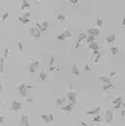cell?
<instances>
[{"label": "cell", "mask_w": 125, "mask_h": 126, "mask_svg": "<svg viewBox=\"0 0 125 126\" xmlns=\"http://www.w3.org/2000/svg\"><path fill=\"white\" fill-rule=\"evenodd\" d=\"M40 118L43 122H45L46 125H49V123H53L54 122V115H53V112H49V114H40Z\"/></svg>", "instance_id": "cell-10"}, {"label": "cell", "mask_w": 125, "mask_h": 126, "mask_svg": "<svg viewBox=\"0 0 125 126\" xmlns=\"http://www.w3.org/2000/svg\"><path fill=\"white\" fill-rule=\"evenodd\" d=\"M54 103H56V106H59V108H60L62 105H65V103H66V98H65V95H60V97H57V98L54 100Z\"/></svg>", "instance_id": "cell-20"}, {"label": "cell", "mask_w": 125, "mask_h": 126, "mask_svg": "<svg viewBox=\"0 0 125 126\" xmlns=\"http://www.w3.org/2000/svg\"><path fill=\"white\" fill-rule=\"evenodd\" d=\"M17 92H19V95L23 97V98H26L29 95V92H28V85H25V83H19L17 85Z\"/></svg>", "instance_id": "cell-5"}, {"label": "cell", "mask_w": 125, "mask_h": 126, "mask_svg": "<svg viewBox=\"0 0 125 126\" xmlns=\"http://www.w3.org/2000/svg\"><path fill=\"white\" fill-rule=\"evenodd\" d=\"M29 35L33 37V39H36V40H39V39H42V32H40V29L36 26H29Z\"/></svg>", "instance_id": "cell-6"}, {"label": "cell", "mask_w": 125, "mask_h": 126, "mask_svg": "<svg viewBox=\"0 0 125 126\" xmlns=\"http://www.w3.org/2000/svg\"><path fill=\"white\" fill-rule=\"evenodd\" d=\"M36 26L39 28V29H40V32L43 34V32H46V31H48V28H49V23H48L46 20H43V22H37V23H36Z\"/></svg>", "instance_id": "cell-9"}, {"label": "cell", "mask_w": 125, "mask_h": 126, "mask_svg": "<svg viewBox=\"0 0 125 126\" xmlns=\"http://www.w3.org/2000/svg\"><path fill=\"white\" fill-rule=\"evenodd\" d=\"M5 123V115H0V126Z\"/></svg>", "instance_id": "cell-40"}, {"label": "cell", "mask_w": 125, "mask_h": 126, "mask_svg": "<svg viewBox=\"0 0 125 126\" xmlns=\"http://www.w3.org/2000/svg\"><path fill=\"white\" fill-rule=\"evenodd\" d=\"M17 126H29V114H22Z\"/></svg>", "instance_id": "cell-8"}, {"label": "cell", "mask_w": 125, "mask_h": 126, "mask_svg": "<svg viewBox=\"0 0 125 126\" xmlns=\"http://www.w3.org/2000/svg\"><path fill=\"white\" fill-rule=\"evenodd\" d=\"M114 42H116V34H107V37H105V43L114 45Z\"/></svg>", "instance_id": "cell-18"}, {"label": "cell", "mask_w": 125, "mask_h": 126, "mask_svg": "<svg viewBox=\"0 0 125 126\" xmlns=\"http://www.w3.org/2000/svg\"><path fill=\"white\" fill-rule=\"evenodd\" d=\"M99 48V45L96 42H93V43H90V45H86V49H90V51H93V49H97Z\"/></svg>", "instance_id": "cell-27"}, {"label": "cell", "mask_w": 125, "mask_h": 126, "mask_svg": "<svg viewBox=\"0 0 125 126\" xmlns=\"http://www.w3.org/2000/svg\"><path fill=\"white\" fill-rule=\"evenodd\" d=\"M101 112H102V109H101V108L97 106V108H91V109H86V111H85V114H86V115H91V117H94V115H97V114H101Z\"/></svg>", "instance_id": "cell-12"}, {"label": "cell", "mask_w": 125, "mask_h": 126, "mask_svg": "<svg viewBox=\"0 0 125 126\" xmlns=\"http://www.w3.org/2000/svg\"><path fill=\"white\" fill-rule=\"evenodd\" d=\"M86 34L88 35H94V37H97L99 34H101V28H88V31H86Z\"/></svg>", "instance_id": "cell-16"}, {"label": "cell", "mask_w": 125, "mask_h": 126, "mask_svg": "<svg viewBox=\"0 0 125 126\" xmlns=\"http://www.w3.org/2000/svg\"><path fill=\"white\" fill-rule=\"evenodd\" d=\"M65 98H66V103H70V105H73V106L77 105V92L74 91V88H68V89H66Z\"/></svg>", "instance_id": "cell-1"}, {"label": "cell", "mask_w": 125, "mask_h": 126, "mask_svg": "<svg viewBox=\"0 0 125 126\" xmlns=\"http://www.w3.org/2000/svg\"><path fill=\"white\" fill-rule=\"evenodd\" d=\"M40 65H42L40 60H31V63L28 65V72L34 77L36 74H39V71H40Z\"/></svg>", "instance_id": "cell-2"}, {"label": "cell", "mask_w": 125, "mask_h": 126, "mask_svg": "<svg viewBox=\"0 0 125 126\" xmlns=\"http://www.w3.org/2000/svg\"><path fill=\"white\" fill-rule=\"evenodd\" d=\"M85 71H91V65H85Z\"/></svg>", "instance_id": "cell-42"}, {"label": "cell", "mask_w": 125, "mask_h": 126, "mask_svg": "<svg viewBox=\"0 0 125 126\" xmlns=\"http://www.w3.org/2000/svg\"><path fill=\"white\" fill-rule=\"evenodd\" d=\"M31 20V14H29V11H25L22 16H19V22H20L22 25H28Z\"/></svg>", "instance_id": "cell-7"}, {"label": "cell", "mask_w": 125, "mask_h": 126, "mask_svg": "<svg viewBox=\"0 0 125 126\" xmlns=\"http://www.w3.org/2000/svg\"><path fill=\"white\" fill-rule=\"evenodd\" d=\"M56 39H57V40H60V42H63V40H65V37H63V34L60 32V34H57V35H56Z\"/></svg>", "instance_id": "cell-34"}, {"label": "cell", "mask_w": 125, "mask_h": 126, "mask_svg": "<svg viewBox=\"0 0 125 126\" xmlns=\"http://www.w3.org/2000/svg\"><path fill=\"white\" fill-rule=\"evenodd\" d=\"M122 109H125V100L122 102Z\"/></svg>", "instance_id": "cell-45"}, {"label": "cell", "mask_w": 125, "mask_h": 126, "mask_svg": "<svg viewBox=\"0 0 125 126\" xmlns=\"http://www.w3.org/2000/svg\"><path fill=\"white\" fill-rule=\"evenodd\" d=\"M102 25H104V18L102 17H97L96 18V28H102Z\"/></svg>", "instance_id": "cell-28"}, {"label": "cell", "mask_w": 125, "mask_h": 126, "mask_svg": "<svg viewBox=\"0 0 125 126\" xmlns=\"http://www.w3.org/2000/svg\"><path fill=\"white\" fill-rule=\"evenodd\" d=\"M119 51H121V48H119V46H116V45H110V55H111V57H116V55L119 54Z\"/></svg>", "instance_id": "cell-15"}, {"label": "cell", "mask_w": 125, "mask_h": 126, "mask_svg": "<svg viewBox=\"0 0 125 126\" xmlns=\"http://www.w3.org/2000/svg\"><path fill=\"white\" fill-rule=\"evenodd\" d=\"M40 2H43V0H36V3H40Z\"/></svg>", "instance_id": "cell-46"}, {"label": "cell", "mask_w": 125, "mask_h": 126, "mask_svg": "<svg viewBox=\"0 0 125 126\" xmlns=\"http://www.w3.org/2000/svg\"><path fill=\"white\" fill-rule=\"evenodd\" d=\"M93 123H96V125H102L104 123V112H101V114H97L93 117Z\"/></svg>", "instance_id": "cell-17"}, {"label": "cell", "mask_w": 125, "mask_h": 126, "mask_svg": "<svg viewBox=\"0 0 125 126\" xmlns=\"http://www.w3.org/2000/svg\"><path fill=\"white\" fill-rule=\"evenodd\" d=\"M71 72H73V75H79V74H80V71H79L77 65H73V68H71Z\"/></svg>", "instance_id": "cell-29"}, {"label": "cell", "mask_w": 125, "mask_h": 126, "mask_svg": "<svg viewBox=\"0 0 125 126\" xmlns=\"http://www.w3.org/2000/svg\"><path fill=\"white\" fill-rule=\"evenodd\" d=\"M65 2H68V3H70V5H73V6H77L79 0H65Z\"/></svg>", "instance_id": "cell-33"}, {"label": "cell", "mask_w": 125, "mask_h": 126, "mask_svg": "<svg viewBox=\"0 0 125 126\" xmlns=\"http://www.w3.org/2000/svg\"><path fill=\"white\" fill-rule=\"evenodd\" d=\"M93 42H96V37H94V35H86V39H85V46L90 45V43H93Z\"/></svg>", "instance_id": "cell-25"}, {"label": "cell", "mask_w": 125, "mask_h": 126, "mask_svg": "<svg viewBox=\"0 0 125 126\" xmlns=\"http://www.w3.org/2000/svg\"><path fill=\"white\" fill-rule=\"evenodd\" d=\"M111 89H114V83H113V81H111V83H108V85H104V86H102V92L105 94V95H108Z\"/></svg>", "instance_id": "cell-13"}, {"label": "cell", "mask_w": 125, "mask_h": 126, "mask_svg": "<svg viewBox=\"0 0 125 126\" xmlns=\"http://www.w3.org/2000/svg\"><path fill=\"white\" fill-rule=\"evenodd\" d=\"M122 88H124V89H125V85H124V86H122Z\"/></svg>", "instance_id": "cell-48"}, {"label": "cell", "mask_w": 125, "mask_h": 126, "mask_svg": "<svg viewBox=\"0 0 125 126\" xmlns=\"http://www.w3.org/2000/svg\"><path fill=\"white\" fill-rule=\"evenodd\" d=\"M102 57H104V55H93V63H97Z\"/></svg>", "instance_id": "cell-32"}, {"label": "cell", "mask_w": 125, "mask_h": 126, "mask_svg": "<svg viewBox=\"0 0 125 126\" xmlns=\"http://www.w3.org/2000/svg\"><path fill=\"white\" fill-rule=\"evenodd\" d=\"M39 79H40L42 81H46V80H48V74H46L45 71H39Z\"/></svg>", "instance_id": "cell-26"}, {"label": "cell", "mask_w": 125, "mask_h": 126, "mask_svg": "<svg viewBox=\"0 0 125 126\" xmlns=\"http://www.w3.org/2000/svg\"><path fill=\"white\" fill-rule=\"evenodd\" d=\"M9 16H11V12H9V11H5L3 14L0 16V22H6V20L9 18Z\"/></svg>", "instance_id": "cell-24"}, {"label": "cell", "mask_w": 125, "mask_h": 126, "mask_svg": "<svg viewBox=\"0 0 125 126\" xmlns=\"http://www.w3.org/2000/svg\"><path fill=\"white\" fill-rule=\"evenodd\" d=\"M121 25H122V28H125V17L122 18V22H121Z\"/></svg>", "instance_id": "cell-43"}, {"label": "cell", "mask_w": 125, "mask_h": 126, "mask_svg": "<svg viewBox=\"0 0 125 126\" xmlns=\"http://www.w3.org/2000/svg\"><path fill=\"white\" fill-rule=\"evenodd\" d=\"M62 34H63L65 40H66V39H70V37L73 35V29H71V28H65L63 31H62Z\"/></svg>", "instance_id": "cell-22"}, {"label": "cell", "mask_w": 125, "mask_h": 126, "mask_svg": "<svg viewBox=\"0 0 125 126\" xmlns=\"http://www.w3.org/2000/svg\"><path fill=\"white\" fill-rule=\"evenodd\" d=\"M2 106H5V103H3V100H0V108H2Z\"/></svg>", "instance_id": "cell-44"}, {"label": "cell", "mask_w": 125, "mask_h": 126, "mask_svg": "<svg viewBox=\"0 0 125 126\" xmlns=\"http://www.w3.org/2000/svg\"><path fill=\"white\" fill-rule=\"evenodd\" d=\"M34 89H36V86H34V85H28V92H33Z\"/></svg>", "instance_id": "cell-37"}, {"label": "cell", "mask_w": 125, "mask_h": 126, "mask_svg": "<svg viewBox=\"0 0 125 126\" xmlns=\"http://www.w3.org/2000/svg\"><path fill=\"white\" fill-rule=\"evenodd\" d=\"M2 59H3V55H0V62H2Z\"/></svg>", "instance_id": "cell-47"}, {"label": "cell", "mask_w": 125, "mask_h": 126, "mask_svg": "<svg viewBox=\"0 0 125 126\" xmlns=\"http://www.w3.org/2000/svg\"><path fill=\"white\" fill-rule=\"evenodd\" d=\"M3 57H5V60L11 57V52H9V48H5V49H3Z\"/></svg>", "instance_id": "cell-30"}, {"label": "cell", "mask_w": 125, "mask_h": 126, "mask_svg": "<svg viewBox=\"0 0 125 126\" xmlns=\"http://www.w3.org/2000/svg\"><path fill=\"white\" fill-rule=\"evenodd\" d=\"M114 114H116V111L114 109H107L104 112V123H107V125H111L114 120Z\"/></svg>", "instance_id": "cell-3"}, {"label": "cell", "mask_w": 125, "mask_h": 126, "mask_svg": "<svg viewBox=\"0 0 125 126\" xmlns=\"http://www.w3.org/2000/svg\"><path fill=\"white\" fill-rule=\"evenodd\" d=\"M73 108H74V106L70 105V103H65V105L60 106V109H62V112H63V114H70V112L73 111Z\"/></svg>", "instance_id": "cell-14"}, {"label": "cell", "mask_w": 125, "mask_h": 126, "mask_svg": "<svg viewBox=\"0 0 125 126\" xmlns=\"http://www.w3.org/2000/svg\"><path fill=\"white\" fill-rule=\"evenodd\" d=\"M56 22H59V23H63L65 20H66V16L65 14H56Z\"/></svg>", "instance_id": "cell-23"}, {"label": "cell", "mask_w": 125, "mask_h": 126, "mask_svg": "<svg viewBox=\"0 0 125 126\" xmlns=\"http://www.w3.org/2000/svg\"><path fill=\"white\" fill-rule=\"evenodd\" d=\"M124 17H125V16H124Z\"/></svg>", "instance_id": "cell-49"}, {"label": "cell", "mask_w": 125, "mask_h": 126, "mask_svg": "<svg viewBox=\"0 0 125 126\" xmlns=\"http://www.w3.org/2000/svg\"><path fill=\"white\" fill-rule=\"evenodd\" d=\"M26 102H28V103H33V102H34V98L31 97V95H28V97H26Z\"/></svg>", "instance_id": "cell-39"}, {"label": "cell", "mask_w": 125, "mask_h": 126, "mask_svg": "<svg viewBox=\"0 0 125 126\" xmlns=\"http://www.w3.org/2000/svg\"><path fill=\"white\" fill-rule=\"evenodd\" d=\"M99 80H101L104 85H108V83H111V81H113V79H111L110 75H101V77H99Z\"/></svg>", "instance_id": "cell-21"}, {"label": "cell", "mask_w": 125, "mask_h": 126, "mask_svg": "<svg viewBox=\"0 0 125 126\" xmlns=\"http://www.w3.org/2000/svg\"><path fill=\"white\" fill-rule=\"evenodd\" d=\"M3 72H5V57L0 62V74H3Z\"/></svg>", "instance_id": "cell-31"}, {"label": "cell", "mask_w": 125, "mask_h": 126, "mask_svg": "<svg viewBox=\"0 0 125 126\" xmlns=\"http://www.w3.org/2000/svg\"><path fill=\"white\" fill-rule=\"evenodd\" d=\"M3 91H5V86L0 83V94H3Z\"/></svg>", "instance_id": "cell-41"}, {"label": "cell", "mask_w": 125, "mask_h": 126, "mask_svg": "<svg viewBox=\"0 0 125 126\" xmlns=\"http://www.w3.org/2000/svg\"><path fill=\"white\" fill-rule=\"evenodd\" d=\"M29 6H31V3H29V0H22L20 2V9L25 12V11H29Z\"/></svg>", "instance_id": "cell-19"}, {"label": "cell", "mask_w": 125, "mask_h": 126, "mask_svg": "<svg viewBox=\"0 0 125 126\" xmlns=\"http://www.w3.org/2000/svg\"><path fill=\"white\" fill-rule=\"evenodd\" d=\"M22 108H23V105L19 102V100H12V103H11V109L14 111V112H17V111H22Z\"/></svg>", "instance_id": "cell-11"}, {"label": "cell", "mask_w": 125, "mask_h": 126, "mask_svg": "<svg viewBox=\"0 0 125 126\" xmlns=\"http://www.w3.org/2000/svg\"><path fill=\"white\" fill-rule=\"evenodd\" d=\"M79 123H80V126H94V125H90V123H86V122H83V120H80Z\"/></svg>", "instance_id": "cell-36"}, {"label": "cell", "mask_w": 125, "mask_h": 126, "mask_svg": "<svg viewBox=\"0 0 125 126\" xmlns=\"http://www.w3.org/2000/svg\"><path fill=\"white\" fill-rule=\"evenodd\" d=\"M117 112H119V115H121V117L125 118V109H121V111H117Z\"/></svg>", "instance_id": "cell-38"}, {"label": "cell", "mask_w": 125, "mask_h": 126, "mask_svg": "<svg viewBox=\"0 0 125 126\" xmlns=\"http://www.w3.org/2000/svg\"><path fill=\"white\" fill-rule=\"evenodd\" d=\"M17 48H19V51L22 52V51H23V43H22V42H17Z\"/></svg>", "instance_id": "cell-35"}, {"label": "cell", "mask_w": 125, "mask_h": 126, "mask_svg": "<svg viewBox=\"0 0 125 126\" xmlns=\"http://www.w3.org/2000/svg\"><path fill=\"white\" fill-rule=\"evenodd\" d=\"M122 102H124V98L121 95H117L114 98H111V106H113V109L117 112V111H121L122 109Z\"/></svg>", "instance_id": "cell-4"}]
</instances>
